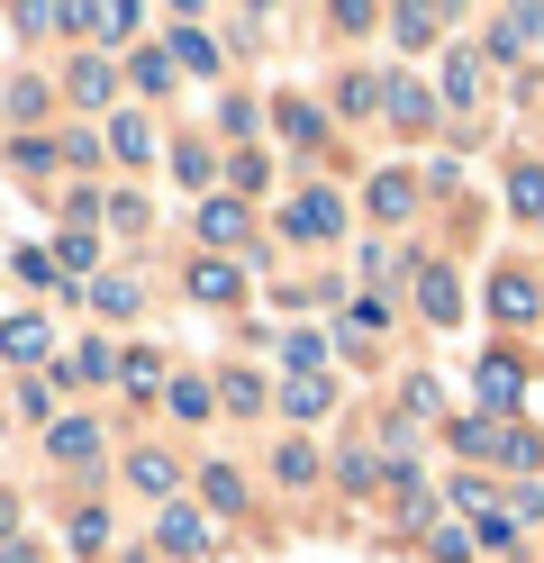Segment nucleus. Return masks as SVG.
<instances>
[{
    "instance_id": "2eb2a0df",
    "label": "nucleus",
    "mask_w": 544,
    "mask_h": 563,
    "mask_svg": "<svg viewBox=\"0 0 544 563\" xmlns=\"http://www.w3.org/2000/svg\"><path fill=\"white\" fill-rule=\"evenodd\" d=\"M326 409V382H290V418H318Z\"/></svg>"
},
{
    "instance_id": "423d86ee",
    "label": "nucleus",
    "mask_w": 544,
    "mask_h": 563,
    "mask_svg": "<svg viewBox=\"0 0 544 563\" xmlns=\"http://www.w3.org/2000/svg\"><path fill=\"white\" fill-rule=\"evenodd\" d=\"M0 345H10L19 364H36V355H46V328H36V319H10V328H0Z\"/></svg>"
},
{
    "instance_id": "7ed1b4c3",
    "label": "nucleus",
    "mask_w": 544,
    "mask_h": 563,
    "mask_svg": "<svg viewBox=\"0 0 544 563\" xmlns=\"http://www.w3.org/2000/svg\"><path fill=\"white\" fill-rule=\"evenodd\" d=\"M409 200H418L409 173H381V183H373V209H381V219H409Z\"/></svg>"
},
{
    "instance_id": "4468645a",
    "label": "nucleus",
    "mask_w": 544,
    "mask_h": 563,
    "mask_svg": "<svg viewBox=\"0 0 544 563\" xmlns=\"http://www.w3.org/2000/svg\"><path fill=\"white\" fill-rule=\"evenodd\" d=\"M209 236H245V209L236 200H209Z\"/></svg>"
},
{
    "instance_id": "20e7f679",
    "label": "nucleus",
    "mask_w": 544,
    "mask_h": 563,
    "mask_svg": "<svg viewBox=\"0 0 544 563\" xmlns=\"http://www.w3.org/2000/svg\"><path fill=\"white\" fill-rule=\"evenodd\" d=\"M173 545H181V554H200V545H209V527H200L191 509H164V554H173Z\"/></svg>"
},
{
    "instance_id": "ddd939ff",
    "label": "nucleus",
    "mask_w": 544,
    "mask_h": 563,
    "mask_svg": "<svg viewBox=\"0 0 544 563\" xmlns=\"http://www.w3.org/2000/svg\"><path fill=\"white\" fill-rule=\"evenodd\" d=\"M173 418H209V382H173Z\"/></svg>"
},
{
    "instance_id": "39448f33",
    "label": "nucleus",
    "mask_w": 544,
    "mask_h": 563,
    "mask_svg": "<svg viewBox=\"0 0 544 563\" xmlns=\"http://www.w3.org/2000/svg\"><path fill=\"white\" fill-rule=\"evenodd\" d=\"M518 391H526V382H518V364H508V355H490V364H481V400H499V409H508Z\"/></svg>"
},
{
    "instance_id": "f257e3e1",
    "label": "nucleus",
    "mask_w": 544,
    "mask_h": 563,
    "mask_svg": "<svg viewBox=\"0 0 544 563\" xmlns=\"http://www.w3.org/2000/svg\"><path fill=\"white\" fill-rule=\"evenodd\" d=\"M526 37H544V10H508V19L490 27V46H499V55H526Z\"/></svg>"
},
{
    "instance_id": "0eeeda50",
    "label": "nucleus",
    "mask_w": 544,
    "mask_h": 563,
    "mask_svg": "<svg viewBox=\"0 0 544 563\" xmlns=\"http://www.w3.org/2000/svg\"><path fill=\"white\" fill-rule=\"evenodd\" d=\"M91 445H100V428H91V418H64V428H55V454H73V464H82Z\"/></svg>"
},
{
    "instance_id": "9b49d317",
    "label": "nucleus",
    "mask_w": 544,
    "mask_h": 563,
    "mask_svg": "<svg viewBox=\"0 0 544 563\" xmlns=\"http://www.w3.org/2000/svg\"><path fill=\"white\" fill-rule=\"evenodd\" d=\"M490 309H499V319H526V309H535V291H526V282H499V291H490Z\"/></svg>"
},
{
    "instance_id": "f03ea898",
    "label": "nucleus",
    "mask_w": 544,
    "mask_h": 563,
    "mask_svg": "<svg viewBox=\"0 0 544 563\" xmlns=\"http://www.w3.org/2000/svg\"><path fill=\"white\" fill-rule=\"evenodd\" d=\"M336 219H345V209L326 200V191H318V200H300V209H290V228H300V236H336Z\"/></svg>"
},
{
    "instance_id": "1a4fd4ad",
    "label": "nucleus",
    "mask_w": 544,
    "mask_h": 563,
    "mask_svg": "<svg viewBox=\"0 0 544 563\" xmlns=\"http://www.w3.org/2000/svg\"><path fill=\"white\" fill-rule=\"evenodd\" d=\"M418 300H426V319H454V282L426 264V282H418Z\"/></svg>"
},
{
    "instance_id": "9d476101",
    "label": "nucleus",
    "mask_w": 544,
    "mask_h": 563,
    "mask_svg": "<svg viewBox=\"0 0 544 563\" xmlns=\"http://www.w3.org/2000/svg\"><path fill=\"white\" fill-rule=\"evenodd\" d=\"M191 291H200V300H236V273H227V264H200Z\"/></svg>"
},
{
    "instance_id": "f8f14e48",
    "label": "nucleus",
    "mask_w": 544,
    "mask_h": 563,
    "mask_svg": "<svg viewBox=\"0 0 544 563\" xmlns=\"http://www.w3.org/2000/svg\"><path fill=\"white\" fill-rule=\"evenodd\" d=\"M173 46H181V64H191V74H209V64H218V46L200 37V27H181V37H173Z\"/></svg>"
},
{
    "instance_id": "6e6552de",
    "label": "nucleus",
    "mask_w": 544,
    "mask_h": 563,
    "mask_svg": "<svg viewBox=\"0 0 544 563\" xmlns=\"http://www.w3.org/2000/svg\"><path fill=\"white\" fill-rule=\"evenodd\" d=\"M390 119H399V128H426L435 110H426V91H418V82H399V91H390Z\"/></svg>"
}]
</instances>
